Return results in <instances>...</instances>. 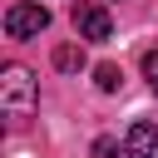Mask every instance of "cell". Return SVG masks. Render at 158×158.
Segmentation results:
<instances>
[{
	"instance_id": "1",
	"label": "cell",
	"mask_w": 158,
	"mask_h": 158,
	"mask_svg": "<svg viewBox=\"0 0 158 158\" xmlns=\"http://www.w3.org/2000/svg\"><path fill=\"white\" fill-rule=\"evenodd\" d=\"M0 109L10 123H25L35 109H40V84L25 64H5L0 69Z\"/></svg>"
},
{
	"instance_id": "2",
	"label": "cell",
	"mask_w": 158,
	"mask_h": 158,
	"mask_svg": "<svg viewBox=\"0 0 158 158\" xmlns=\"http://www.w3.org/2000/svg\"><path fill=\"white\" fill-rule=\"evenodd\" d=\"M40 30H49V10L40 0H20V5L5 10V35L10 40H35Z\"/></svg>"
},
{
	"instance_id": "3",
	"label": "cell",
	"mask_w": 158,
	"mask_h": 158,
	"mask_svg": "<svg viewBox=\"0 0 158 158\" xmlns=\"http://www.w3.org/2000/svg\"><path fill=\"white\" fill-rule=\"evenodd\" d=\"M69 20H74V30H79V40H109L114 35V20H109V10L99 5V0H74V10H69Z\"/></svg>"
},
{
	"instance_id": "4",
	"label": "cell",
	"mask_w": 158,
	"mask_h": 158,
	"mask_svg": "<svg viewBox=\"0 0 158 158\" xmlns=\"http://www.w3.org/2000/svg\"><path fill=\"white\" fill-rule=\"evenodd\" d=\"M123 153L128 158H158V123H133L123 138Z\"/></svg>"
},
{
	"instance_id": "5",
	"label": "cell",
	"mask_w": 158,
	"mask_h": 158,
	"mask_svg": "<svg viewBox=\"0 0 158 158\" xmlns=\"http://www.w3.org/2000/svg\"><path fill=\"white\" fill-rule=\"evenodd\" d=\"M54 69H59V74H79V69H84V49H79V44H59V49H54Z\"/></svg>"
},
{
	"instance_id": "6",
	"label": "cell",
	"mask_w": 158,
	"mask_h": 158,
	"mask_svg": "<svg viewBox=\"0 0 158 158\" xmlns=\"http://www.w3.org/2000/svg\"><path fill=\"white\" fill-rule=\"evenodd\" d=\"M94 84H99L104 94H114V89L123 84V69H118V64H94Z\"/></svg>"
},
{
	"instance_id": "7",
	"label": "cell",
	"mask_w": 158,
	"mask_h": 158,
	"mask_svg": "<svg viewBox=\"0 0 158 158\" xmlns=\"http://www.w3.org/2000/svg\"><path fill=\"white\" fill-rule=\"evenodd\" d=\"M94 158H128V153L118 148V138H109V133H104V138H94Z\"/></svg>"
},
{
	"instance_id": "8",
	"label": "cell",
	"mask_w": 158,
	"mask_h": 158,
	"mask_svg": "<svg viewBox=\"0 0 158 158\" xmlns=\"http://www.w3.org/2000/svg\"><path fill=\"white\" fill-rule=\"evenodd\" d=\"M143 79H148V89L158 94V49H148V54H143Z\"/></svg>"
}]
</instances>
